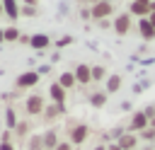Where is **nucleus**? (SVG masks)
<instances>
[{
    "label": "nucleus",
    "mask_w": 155,
    "mask_h": 150,
    "mask_svg": "<svg viewBox=\"0 0 155 150\" xmlns=\"http://www.w3.org/2000/svg\"><path fill=\"white\" fill-rule=\"evenodd\" d=\"M148 126H150V119L145 116V111H143V109H138V111H133V114H131L126 131H128V133H140V131H145Z\"/></svg>",
    "instance_id": "f257e3e1"
},
{
    "label": "nucleus",
    "mask_w": 155,
    "mask_h": 150,
    "mask_svg": "<svg viewBox=\"0 0 155 150\" xmlns=\"http://www.w3.org/2000/svg\"><path fill=\"white\" fill-rule=\"evenodd\" d=\"M128 12H131V17H138V19L150 17L153 15V0H133L128 5Z\"/></svg>",
    "instance_id": "f03ea898"
},
{
    "label": "nucleus",
    "mask_w": 155,
    "mask_h": 150,
    "mask_svg": "<svg viewBox=\"0 0 155 150\" xmlns=\"http://www.w3.org/2000/svg\"><path fill=\"white\" fill-rule=\"evenodd\" d=\"M114 31L119 34V36H126L131 29H133V22H131V12H121V15H116V19H114Z\"/></svg>",
    "instance_id": "7ed1b4c3"
},
{
    "label": "nucleus",
    "mask_w": 155,
    "mask_h": 150,
    "mask_svg": "<svg viewBox=\"0 0 155 150\" xmlns=\"http://www.w3.org/2000/svg\"><path fill=\"white\" fill-rule=\"evenodd\" d=\"M90 10H92V19H107V17L114 12V5H111L109 0H97Z\"/></svg>",
    "instance_id": "20e7f679"
},
{
    "label": "nucleus",
    "mask_w": 155,
    "mask_h": 150,
    "mask_svg": "<svg viewBox=\"0 0 155 150\" xmlns=\"http://www.w3.org/2000/svg\"><path fill=\"white\" fill-rule=\"evenodd\" d=\"M87 135H90V126L87 123H78V126L70 128V143L73 145H82L87 140Z\"/></svg>",
    "instance_id": "39448f33"
},
{
    "label": "nucleus",
    "mask_w": 155,
    "mask_h": 150,
    "mask_svg": "<svg viewBox=\"0 0 155 150\" xmlns=\"http://www.w3.org/2000/svg\"><path fill=\"white\" fill-rule=\"evenodd\" d=\"M136 24H138V34H140L145 41H153V39H155V27H153V22H150L148 17L138 19Z\"/></svg>",
    "instance_id": "423d86ee"
},
{
    "label": "nucleus",
    "mask_w": 155,
    "mask_h": 150,
    "mask_svg": "<svg viewBox=\"0 0 155 150\" xmlns=\"http://www.w3.org/2000/svg\"><path fill=\"white\" fill-rule=\"evenodd\" d=\"M75 80L80 82V85H87V82H92V65H87V63H80L75 70Z\"/></svg>",
    "instance_id": "0eeeda50"
},
{
    "label": "nucleus",
    "mask_w": 155,
    "mask_h": 150,
    "mask_svg": "<svg viewBox=\"0 0 155 150\" xmlns=\"http://www.w3.org/2000/svg\"><path fill=\"white\" fill-rule=\"evenodd\" d=\"M116 143L121 145V150H136V148H138V143H140V138H138V133H128V131H126Z\"/></svg>",
    "instance_id": "6e6552de"
},
{
    "label": "nucleus",
    "mask_w": 155,
    "mask_h": 150,
    "mask_svg": "<svg viewBox=\"0 0 155 150\" xmlns=\"http://www.w3.org/2000/svg\"><path fill=\"white\" fill-rule=\"evenodd\" d=\"M104 82H107V85H104V92H107V94H116V92L121 90V85H124V77L114 73V75H109Z\"/></svg>",
    "instance_id": "1a4fd4ad"
},
{
    "label": "nucleus",
    "mask_w": 155,
    "mask_h": 150,
    "mask_svg": "<svg viewBox=\"0 0 155 150\" xmlns=\"http://www.w3.org/2000/svg\"><path fill=\"white\" fill-rule=\"evenodd\" d=\"M48 94H51L53 104H63V102H65V94H68V90H65V87H61L58 82H53V85L48 87Z\"/></svg>",
    "instance_id": "9d476101"
},
{
    "label": "nucleus",
    "mask_w": 155,
    "mask_h": 150,
    "mask_svg": "<svg viewBox=\"0 0 155 150\" xmlns=\"http://www.w3.org/2000/svg\"><path fill=\"white\" fill-rule=\"evenodd\" d=\"M27 111H29L31 116L41 114V111H44V99H41L39 94H31V97L27 99Z\"/></svg>",
    "instance_id": "9b49d317"
},
{
    "label": "nucleus",
    "mask_w": 155,
    "mask_h": 150,
    "mask_svg": "<svg viewBox=\"0 0 155 150\" xmlns=\"http://www.w3.org/2000/svg\"><path fill=\"white\" fill-rule=\"evenodd\" d=\"M36 82H39V73H24V75L17 77V85H19V87H31V85H36Z\"/></svg>",
    "instance_id": "f8f14e48"
},
{
    "label": "nucleus",
    "mask_w": 155,
    "mask_h": 150,
    "mask_svg": "<svg viewBox=\"0 0 155 150\" xmlns=\"http://www.w3.org/2000/svg\"><path fill=\"white\" fill-rule=\"evenodd\" d=\"M107 97H109V94H107L104 90H102V92H92V94H90V104H92L94 109H102V106L107 104Z\"/></svg>",
    "instance_id": "ddd939ff"
},
{
    "label": "nucleus",
    "mask_w": 155,
    "mask_h": 150,
    "mask_svg": "<svg viewBox=\"0 0 155 150\" xmlns=\"http://www.w3.org/2000/svg\"><path fill=\"white\" fill-rule=\"evenodd\" d=\"M56 148H58V133L56 131L44 133V150H56Z\"/></svg>",
    "instance_id": "4468645a"
},
{
    "label": "nucleus",
    "mask_w": 155,
    "mask_h": 150,
    "mask_svg": "<svg viewBox=\"0 0 155 150\" xmlns=\"http://www.w3.org/2000/svg\"><path fill=\"white\" fill-rule=\"evenodd\" d=\"M29 44H31L34 48H46V46H48V36H46V34H34V36L29 39Z\"/></svg>",
    "instance_id": "2eb2a0df"
},
{
    "label": "nucleus",
    "mask_w": 155,
    "mask_h": 150,
    "mask_svg": "<svg viewBox=\"0 0 155 150\" xmlns=\"http://www.w3.org/2000/svg\"><path fill=\"white\" fill-rule=\"evenodd\" d=\"M75 82H78V80H75V73H63V75L58 77V85H61V87H65V90H70Z\"/></svg>",
    "instance_id": "dca6fc26"
},
{
    "label": "nucleus",
    "mask_w": 155,
    "mask_h": 150,
    "mask_svg": "<svg viewBox=\"0 0 155 150\" xmlns=\"http://www.w3.org/2000/svg\"><path fill=\"white\" fill-rule=\"evenodd\" d=\"M138 138H140L145 145H153V143H155V128H153V126H148L145 131H140V133H138Z\"/></svg>",
    "instance_id": "f3484780"
},
{
    "label": "nucleus",
    "mask_w": 155,
    "mask_h": 150,
    "mask_svg": "<svg viewBox=\"0 0 155 150\" xmlns=\"http://www.w3.org/2000/svg\"><path fill=\"white\" fill-rule=\"evenodd\" d=\"M99 80H107V70L104 65H92V82H99Z\"/></svg>",
    "instance_id": "a211bd4d"
},
{
    "label": "nucleus",
    "mask_w": 155,
    "mask_h": 150,
    "mask_svg": "<svg viewBox=\"0 0 155 150\" xmlns=\"http://www.w3.org/2000/svg\"><path fill=\"white\" fill-rule=\"evenodd\" d=\"M2 7H5V12H7L12 19H17L19 10H17V2H15V0H5V2H2Z\"/></svg>",
    "instance_id": "6ab92c4d"
},
{
    "label": "nucleus",
    "mask_w": 155,
    "mask_h": 150,
    "mask_svg": "<svg viewBox=\"0 0 155 150\" xmlns=\"http://www.w3.org/2000/svg\"><path fill=\"white\" fill-rule=\"evenodd\" d=\"M44 111H46V119H56L58 114L65 111V106H63V104H53V106H48V109H44Z\"/></svg>",
    "instance_id": "aec40b11"
},
{
    "label": "nucleus",
    "mask_w": 155,
    "mask_h": 150,
    "mask_svg": "<svg viewBox=\"0 0 155 150\" xmlns=\"http://www.w3.org/2000/svg\"><path fill=\"white\" fill-rule=\"evenodd\" d=\"M143 111H145V116H148V119H155V104H148V106H143Z\"/></svg>",
    "instance_id": "412c9836"
},
{
    "label": "nucleus",
    "mask_w": 155,
    "mask_h": 150,
    "mask_svg": "<svg viewBox=\"0 0 155 150\" xmlns=\"http://www.w3.org/2000/svg\"><path fill=\"white\" fill-rule=\"evenodd\" d=\"M7 126H17V119H15V111L7 109Z\"/></svg>",
    "instance_id": "4be33fe9"
},
{
    "label": "nucleus",
    "mask_w": 155,
    "mask_h": 150,
    "mask_svg": "<svg viewBox=\"0 0 155 150\" xmlns=\"http://www.w3.org/2000/svg\"><path fill=\"white\" fill-rule=\"evenodd\" d=\"M17 36H19L17 29H7V31H5V39H17Z\"/></svg>",
    "instance_id": "5701e85b"
},
{
    "label": "nucleus",
    "mask_w": 155,
    "mask_h": 150,
    "mask_svg": "<svg viewBox=\"0 0 155 150\" xmlns=\"http://www.w3.org/2000/svg\"><path fill=\"white\" fill-rule=\"evenodd\" d=\"M56 150H73V143H58Z\"/></svg>",
    "instance_id": "b1692460"
},
{
    "label": "nucleus",
    "mask_w": 155,
    "mask_h": 150,
    "mask_svg": "<svg viewBox=\"0 0 155 150\" xmlns=\"http://www.w3.org/2000/svg\"><path fill=\"white\" fill-rule=\"evenodd\" d=\"M70 41H73V36H63V39H61V41H58V46H68V44H70Z\"/></svg>",
    "instance_id": "393cba45"
},
{
    "label": "nucleus",
    "mask_w": 155,
    "mask_h": 150,
    "mask_svg": "<svg viewBox=\"0 0 155 150\" xmlns=\"http://www.w3.org/2000/svg\"><path fill=\"white\" fill-rule=\"evenodd\" d=\"M107 150H121L119 143H107Z\"/></svg>",
    "instance_id": "a878e982"
},
{
    "label": "nucleus",
    "mask_w": 155,
    "mask_h": 150,
    "mask_svg": "<svg viewBox=\"0 0 155 150\" xmlns=\"http://www.w3.org/2000/svg\"><path fill=\"white\" fill-rule=\"evenodd\" d=\"M17 133H27V123H19L17 126Z\"/></svg>",
    "instance_id": "bb28decb"
},
{
    "label": "nucleus",
    "mask_w": 155,
    "mask_h": 150,
    "mask_svg": "<svg viewBox=\"0 0 155 150\" xmlns=\"http://www.w3.org/2000/svg\"><path fill=\"white\" fill-rule=\"evenodd\" d=\"M0 150H15V148H12L10 143H2V145H0Z\"/></svg>",
    "instance_id": "cd10ccee"
},
{
    "label": "nucleus",
    "mask_w": 155,
    "mask_h": 150,
    "mask_svg": "<svg viewBox=\"0 0 155 150\" xmlns=\"http://www.w3.org/2000/svg\"><path fill=\"white\" fill-rule=\"evenodd\" d=\"M92 150H107V143H99V145H94Z\"/></svg>",
    "instance_id": "c85d7f7f"
},
{
    "label": "nucleus",
    "mask_w": 155,
    "mask_h": 150,
    "mask_svg": "<svg viewBox=\"0 0 155 150\" xmlns=\"http://www.w3.org/2000/svg\"><path fill=\"white\" fill-rule=\"evenodd\" d=\"M140 150H155V148H153V145H143Z\"/></svg>",
    "instance_id": "c756f323"
},
{
    "label": "nucleus",
    "mask_w": 155,
    "mask_h": 150,
    "mask_svg": "<svg viewBox=\"0 0 155 150\" xmlns=\"http://www.w3.org/2000/svg\"><path fill=\"white\" fill-rule=\"evenodd\" d=\"M148 19H150V22H153V27H155V12H153V15L148 17Z\"/></svg>",
    "instance_id": "7c9ffc66"
},
{
    "label": "nucleus",
    "mask_w": 155,
    "mask_h": 150,
    "mask_svg": "<svg viewBox=\"0 0 155 150\" xmlns=\"http://www.w3.org/2000/svg\"><path fill=\"white\" fill-rule=\"evenodd\" d=\"M2 39H5V31H0V41H2Z\"/></svg>",
    "instance_id": "2f4dec72"
},
{
    "label": "nucleus",
    "mask_w": 155,
    "mask_h": 150,
    "mask_svg": "<svg viewBox=\"0 0 155 150\" xmlns=\"http://www.w3.org/2000/svg\"><path fill=\"white\" fill-rule=\"evenodd\" d=\"M153 12H155V0H153Z\"/></svg>",
    "instance_id": "473e14b6"
},
{
    "label": "nucleus",
    "mask_w": 155,
    "mask_h": 150,
    "mask_svg": "<svg viewBox=\"0 0 155 150\" xmlns=\"http://www.w3.org/2000/svg\"><path fill=\"white\" fill-rule=\"evenodd\" d=\"M0 12H2V5H0Z\"/></svg>",
    "instance_id": "72a5a7b5"
},
{
    "label": "nucleus",
    "mask_w": 155,
    "mask_h": 150,
    "mask_svg": "<svg viewBox=\"0 0 155 150\" xmlns=\"http://www.w3.org/2000/svg\"><path fill=\"white\" fill-rule=\"evenodd\" d=\"M136 150H140V148H136Z\"/></svg>",
    "instance_id": "f704fd0d"
}]
</instances>
